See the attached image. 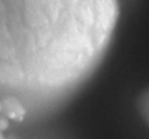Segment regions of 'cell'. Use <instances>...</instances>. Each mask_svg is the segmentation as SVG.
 <instances>
[{
  "label": "cell",
  "mask_w": 149,
  "mask_h": 139,
  "mask_svg": "<svg viewBox=\"0 0 149 139\" xmlns=\"http://www.w3.org/2000/svg\"><path fill=\"white\" fill-rule=\"evenodd\" d=\"M0 139H7L5 138V136H4V134H3L2 132L1 131V130H0Z\"/></svg>",
  "instance_id": "7a4b0ae2"
},
{
  "label": "cell",
  "mask_w": 149,
  "mask_h": 139,
  "mask_svg": "<svg viewBox=\"0 0 149 139\" xmlns=\"http://www.w3.org/2000/svg\"><path fill=\"white\" fill-rule=\"evenodd\" d=\"M135 109L141 120L149 128V85L138 94L135 101Z\"/></svg>",
  "instance_id": "6da1fadb"
}]
</instances>
